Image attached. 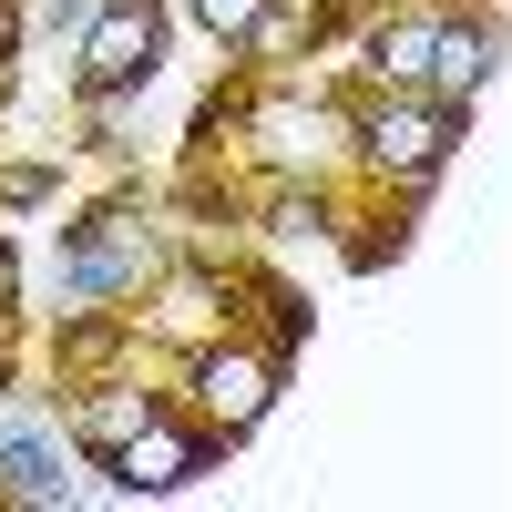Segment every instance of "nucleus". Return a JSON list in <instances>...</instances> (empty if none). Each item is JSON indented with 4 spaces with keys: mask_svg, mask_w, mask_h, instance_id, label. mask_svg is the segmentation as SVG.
Wrapping results in <instances>:
<instances>
[{
    "mask_svg": "<svg viewBox=\"0 0 512 512\" xmlns=\"http://www.w3.org/2000/svg\"><path fill=\"white\" fill-rule=\"evenodd\" d=\"M0 472H11L21 502H62V492H72V482L52 472V451H41V441H0Z\"/></svg>",
    "mask_w": 512,
    "mask_h": 512,
    "instance_id": "obj_9",
    "label": "nucleus"
},
{
    "mask_svg": "<svg viewBox=\"0 0 512 512\" xmlns=\"http://www.w3.org/2000/svg\"><path fill=\"white\" fill-rule=\"evenodd\" d=\"M482 72H492V31H441V41H431V82H441V103L482 93Z\"/></svg>",
    "mask_w": 512,
    "mask_h": 512,
    "instance_id": "obj_6",
    "label": "nucleus"
},
{
    "mask_svg": "<svg viewBox=\"0 0 512 512\" xmlns=\"http://www.w3.org/2000/svg\"><path fill=\"white\" fill-rule=\"evenodd\" d=\"M441 144H451V103H400V113L369 123V154L390 164V175H431Z\"/></svg>",
    "mask_w": 512,
    "mask_h": 512,
    "instance_id": "obj_2",
    "label": "nucleus"
},
{
    "mask_svg": "<svg viewBox=\"0 0 512 512\" xmlns=\"http://www.w3.org/2000/svg\"><path fill=\"white\" fill-rule=\"evenodd\" d=\"M164 52V21H154V0H113V11L93 21V41H82V72L93 82H144Z\"/></svg>",
    "mask_w": 512,
    "mask_h": 512,
    "instance_id": "obj_1",
    "label": "nucleus"
},
{
    "mask_svg": "<svg viewBox=\"0 0 512 512\" xmlns=\"http://www.w3.org/2000/svg\"><path fill=\"white\" fill-rule=\"evenodd\" d=\"M195 390H205V410H216L226 431H246V420L267 410V390H277V379H267V359H205V379H195Z\"/></svg>",
    "mask_w": 512,
    "mask_h": 512,
    "instance_id": "obj_4",
    "label": "nucleus"
},
{
    "mask_svg": "<svg viewBox=\"0 0 512 512\" xmlns=\"http://www.w3.org/2000/svg\"><path fill=\"white\" fill-rule=\"evenodd\" d=\"M267 134H277V154H318L328 144V113H267Z\"/></svg>",
    "mask_w": 512,
    "mask_h": 512,
    "instance_id": "obj_10",
    "label": "nucleus"
},
{
    "mask_svg": "<svg viewBox=\"0 0 512 512\" xmlns=\"http://www.w3.org/2000/svg\"><path fill=\"white\" fill-rule=\"evenodd\" d=\"M185 472H195V441L175 431V420H144L134 441H113V482L123 492H175Z\"/></svg>",
    "mask_w": 512,
    "mask_h": 512,
    "instance_id": "obj_3",
    "label": "nucleus"
},
{
    "mask_svg": "<svg viewBox=\"0 0 512 512\" xmlns=\"http://www.w3.org/2000/svg\"><path fill=\"white\" fill-rule=\"evenodd\" d=\"M256 11H267V0H195V21L216 31V41H246V21H256Z\"/></svg>",
    "mask_w": 512,
    "mask_h": 512,
    "instance_id": "obj_11",
    "label": "nucleus"
},
{
    "mask_svg": "<svg viewBox=\"0 0 512 512\" xmlns=\"http://www.w3.org/2000/svg\"><path fill=\"white\" fill-rule=\"evenodd\" d=\"M134 267H144V236H134V226H113V236H93V246H72V287H82V297L123 287Z\"/></svg>",
    "mask_w": 512,
    "mask_h": 512,
    "instance_id": "obj_5",
    "label": "nucleus"
},
{
    "mask_svg": "<svg viewBox=\"0 0 512 512\" xmlns=\"http://www.w3.org/2000/svg\"><path fill=\"white\" fill-rule=\"evenodd\" d=\"M11 287H21V267H11V246H0V297H11Z\"/></svg>",
    "mask_w": 512,
    "mask_h": 512,
    "instance_id": "obj_12",
    "label": "nucleus"
},
{
    "mask_svg": "<svg viewBox=\"0 0 512 512\" xmlns=\"http://www.w3.org/2000/svg\"><path fill=\"white\" fill-rule=\"evenodd\" d=\"M144 420H154V410H144V390H103L93 410H82V441H93V451H113V441H134Z\"/></svg>",
    "mask_w": 512,
    "mask_h": 512,
    "instance_id": "obj_8",
    "label": "nucleus"
},
{
    "mask_svg": "<svg viewBox=\"0 0 512 512\" xmlns=\"http://www.w3.org/2000/svg\"><path fill=\"white\" fill-rule=\"evenodd\" d=\"M431 41H441V21H390V31L369 41L379 82H420V72H431Z\"/></svg>",
    "mask_w": 512,
    "mask_h": 512,
    "instance_id": "obj_7",
    "label": "nucleus"
}]
</instances>
